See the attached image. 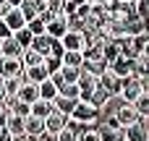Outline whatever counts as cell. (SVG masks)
<instances>
[{
  "label": "cell",
  "mask_w": 149,
  "mask_h": 141,
  "mask_svg": "<svg viewBox=\"0 0 149 141\" xmlns=\"http://www.w3.org/2000/svg\"><path fill=\"white\" fill-rule=\"evenodd\" d=\"M139 97H141V84H139V78H136V76L123 78V81H120V99L134 105Z\"/></svg>",
  "instance_id": "3957f363"
},
{
  "label": "cell",
  "mask_w": 149,
  "mask_h": 141,
  "mask_svg": "<svg viewBox=\"0 0 149 141\" xmlns=\"http://www.w3.org/2000/svg\"><path fill=\"white\" fill-rule=\"evenodd\" d=\"M139 84H141V94H149V76L139 78Z\"/></svg>",
  "instance_id": "60d3db41"
},
{
  "label": "cell",
  "mask_w": 149,
  "mask_h": 141,
  "mask_svg": "<svg viewBox=\"0 0 149 141\" xmlns=\"http://www.w3.org/2000/svg\"><path fill=\"white\" fill-rule=\"evenodd\" d=\"M24 73V65L18 58H0V78H18Z\"/></svg>",
  "instance_id": "5b68a950"
},
{
  "label": "cell",
  "mask_w": 149,
  "mask_h": 141,
  "mask_svg": "<svg viewBox=\"0 0 149 141\" xmlns=\"http://www.w3.org/2000/svg\"><path fill=\"white\" fill-rule=\"evenodd\" d=\"M65 3H71L73 8H81V5H86V0H65Z\"/></svg>",
  "instance_id": "7bdbcfd3"
},
{
  "label": "cell",
  "mask_w": 149,
  "mask_h": 141,
  "mask_svg": "<svg viewBox=\"0 0 149 141\" xmlns=\"http://www.w3.org/2000/svg\"><path fill=\"white\" fill-rule=\"evenodd\" d=\"M68 120L79 123V126H97V123H100V110L92 107L89 102H79V105L73 107V113H71Z\"/></svg>",
  "instance_id": "6da1fadb"
},
{
  "label": "cell",
  "mask_w": 149,
  "mask_h": 141,
  "mask_svg": "<svg viewBox=\"0 0 149 141\" xmlns=\"http://www.w3.org/2000/svg\"><path fill=\"white\" fill-rule=\"evenodd\" d=\"M97 131H100V141H126V128L118 126L110 115L97 123Z\"/></svg>",
  "instance_id": "7a4b0ae2"
},
{
  "label": "cell",
  "mask_w": 149,
  "mask_h": 141,
  "mask_svg": "<svg viewBox=\"0 0 149 141\" xmlns=\"http://www.w3.org/2000/svg\"><path fill=\"white\" fill-rule=\"evenodd\" d=\"M65 31H68V18H65V16H58V18H52V21L45 26V34L52 37V39H63Z\"/></svg>",
  "instance_id": "8fae6325"
},
{
  "label": "cell",
  "mask_w": 149,
  "mask_h": 141,
  "mask_svg": "<svg viewBox=\"0 0 149 141\" xmlns=\"http://www.w3.org/2000/svg\"><path fill=\"white\" fill-rule=\"evenodd\" d=\"M0 58H3V55H0Z\"/></svg>",
  "instance_id": "816d5d0a"
},
{
  "label": "cell",
  "mask_w": 149,
  "mask_h": 141,
  "mask_svg": "<svg viewBox=\"0 0 149 141\" xmlns=\"http://www.w3.org/2000/svg\"><path fill=\"white\" fill-rule=\"evenodd\" d=\"M58 42L63 44L65 52H84V47H86V37L81 31H65L63 39H58Z\"/></svg>",
  "instance_id": "277c9868"
},
{
  "label": "cell",
  "mask_w": 149,
  "mask_h": 141,
  "mask_svg": "<svg viewBox=\"0 0 149 141\" xmlns=\"http://www.w3.org/2000/svg\"><path fill=\"white\" fill-rule=\"evenodd\" d=\"M58 39H52V37H47V34H42V37H34V42H31V50L37 52V55H42V58H50V52H52V44H55Z\"/></svg>",
  "instance_id": "4fadbf2b"
},
{
  "label": "cell",
  "mask_w": 149,
  "mask_h": 141,
  "mask_svg": "<svg viewBox=\"0 0 149 141\" xmlns=\"http://www.w3.org/2000/svg\"><path fill=\"white\" fill-rule=\"evenodd\" d=\"M13 39H16V44H18L21 50H29V47H31V42H34V37H31V31H29L26 26H24L21 31H16V34H13Z\"/></svg>",
  "instance_id": "d4e9b609"
},
{
  "label": "cell",
  "mask_w": 149,
  "mask_h": 141,
  "mask_svg": "<svg viewBox=\"0 0 149 141\" xmlns=\"http://www.w3.org/2000/svg\"><path fill=\"white\" fill-rule=\"evenodd\" d=\"M24 133L31 136V139H39V136L45 133V120H39V118H34V115L24 118Z\"/></svg>",
  "instance_id": "5bb4252c"
},
{
  "label": "cell",
  "mask_w": 149,
  "mask_h": 141,
  "mask_svg": "<svg viewBox=\"0 0 149 141\" xmlns=\"http://www.w3.org/2000/svg\"><path fill=\"white\" fill-rule=\"evenodd\" d=\"M0 141H13V136H10L5 128H0Z\"/></svg>",
  "instance_id": "b9f144b4"
},
{
  "label": "cell",
  "mask_w": 149,
  "mask_h": 141,
  "mask_svg": "<svg viewBox=\"0 0 149 141\" xmlns=\"http://www.w3.org/2000/svg\"><path fill=\"white\" fill-rule=\"evenodd\" d=\"M76 105H79V99H65V97H60V94L52 99V110L60 113V115H65V118H71V113H73Z\"/></svg>",
  "instance_id": "2e32d148"
},
{
  "label": "cell",
  "mask_w": 149,
  "mask_h": 141,
  "mask_svg": "<svg viewBox=\"0 0 149 141\" xmlns=\"http://www.w3.org/2000/svg\"><path fill=\"white\" fill-rule=\"evenodd\" d=\"M81 71H86V73H92L94 78H100V76L107 71V63H105V60H86V63L81 65Z\"/></svg>",
  "instance_id": "ffe728a7"
},
{
  "label": "cell",
  "mask_w": 149,
  "mask_h": 141,
  "mask_svg": "<svg viewBox=\"0 0 149 141\" xmlns=\"http://www.w3.org/2000/svg\"><path fill=\"white\" fill-rule=\"evenodd\" d=\"M5 3H8V5H10V8H18V5H21V3H24V0H5Z\"/></svg>",
  "instance_id": "bcb514c9"
},
{
  "label": "cell",
  "mask_w": 149,
  "mask_h": 141,
  "mask_svg": "<svg viewBox=\"0 0 149 141\" xmlns=\"http://www.w3.org/2000/svg\"><path fill=\"white\" fill-rule=\"evenodd\" d=\"M79 141H100V131H97V126H86V128L79 133Z\"/></svg>",
  "instance_id": "1f68e13d"
},
{
  "label": "cell",
  "mask_w": 149,
  "mask_h": 141,
  "mask_svg": "<svg viewBox=\"0 0 149 141\" xmlns=\"http://www.w3.org/2000/svg\"><path fill=\"white\" fill-rule=\"evenodd\" d=\"M8 118H10V113H8L5 107H0V128H5V126H8Z\"/></svg>",
  "instance_id": "f35d334b"
},
{
  "label": "cell",
  "mask_w": 149,
  "mask_h": 141,
  "mask_svg": "<svg viewBox=\"0 0 149 141\" xmlns=\"http://www.w3.org/2000/svg\"><path fill=\"white\" fill-rule=\"evenodd\" d=\"M10 10H13V8H10V5H8L5 0H0V18H5V16L10 13Z\"/></svg>",
  "instance_id": "ab89813d"
},
{
  "label": "cell",
  "mask_w": 149,
  "mask_h": 141,
  "mask_svg": "<svg viewBox=\"0 0 149 141\" xmlns=\"http://www.w3.org/2000/svg\"><path fill=\"white\" fill-rule=\"evenodd\" d=\"M42 60H45V58H42V55H37V52H34L31 47L21 52V65H24V68H31V65H39Z\"/></svg>",
  "instance_id": "484cf974"
},
{
  "label": "cell",
  "mask_w": 149,
  "mask_h": 141,
  "mask_svg": "<svg viewBox=\"0 0 149 141\" xmlns=\"http://www.w3.org/2000/svg\"><path fill=\"white\" fill-rule=\"evenodd\" d=\"M60 76L65 84H76L79 76H81V68H71V65H60Z\"/></svg>",
  "instance_id": "f1b7e54d"
},
{
  "label": "cell",
  "mask_w": 149,
  "mask_h": 141,
  "mask_svg": "<svg viewBox=\"0 0 149 141\" xmlns=\"http://www.w3.org/2000/svg\"><path fill=\"white\" fill-rule=\"evenodd\" d=\"M55 141H79V133H76V131H71V128L65 126V128L55 136Z\"/></svg>",
  "instance_id": "8d00e7d4"
},
{
  "label": "cell",
  "mask_w": 149,
  "mask_h": 141,
  "mask_svg": "<svg viewBox=\"0 0 149 141\" xmlns=\"http://www.w3.org/2000/svg\"><path fill=\"white\" fill-rule=\"evenodd\" d=\"M58 94L65 97V99H79V86H76V84H63Z\"/></svg>",
  "instance_id": "d6a6232c"
},
{
  "label": "cell",
  "mask_w": 149,
  "mask_h": 141,
  "mask_svg": "<svg viewBox=\"0 0 149 141\" xmlns=\"http://www.w3.org/2000/svg\"><path fill=\"white\" fill-rule=\"evenodd\" d=\"M110 99H113V97H110V94H107V92H105V89H100V86H97V89H94V92H92V97H89V99H86V102H89V105H92V107H97V110H100V113H102V110H105V107H107V102H110Z\"/></svg>",
  "instance_id": "ac0fdd59"
},
{
  "label": "cell",
  "mask_w": 149,
  "mask_h": 141,
  "mask_svg": "<svg viewBox=\"0 0 149 141\" xmlns=\"http://www.w3.org/2000/svg\"><path fill=\"white\" fill-rule=\"evenodd\" d=\"M134 107H136L139 118H149V94H141V97L134 102Z\"/></svg>",
  "instance_id": "4dcf8cb0"
},
{
  "label": "cell",
  "mask_w": 149,
  "mask_h": 141,
  "mask_svg": "<svg viewBox=\"0 0 149 141\" xmlns=\"http://www.w3.org/2000/svg\"><path fill=\"white\" fill-rule=\"evenodd\" d=\"M141 24H144V34L149 37V16H147V18H141Z\"/></svg>",
  "instance_id": "f6af8a7d"
},
{
  "label": "cell",
  "mask_w": 149,
  "mask_h": 141,
  "mask_svg": "<svg viewBox=\"0 0 149 141\" xmlns=\"http://www.w3.org/2000/svg\"><path fill=\"white\" fill-rule=\"evenodd\" d=\"M0 107H3V105H0Z\"/></svg>",
  "instance_id": "f5cc1de1"
},
{
  "label": "cell",
  "mask_w": 149,
  "mask_h": 141,
  "mask_svg": "<svg viewBox=\"0 0 149 141\" xmlns=\"http://www.w3.org/2000/svg\"><path fill=\"white\" fill-rule=\"evenodd\" d=\"M13 141H37V139H31V136H26V133H24V136H16Z\"/></svg>",
  "instance_id": "7dc6e473"
},
{
  "label": "cell",
  "mask_w": 149,
  "mask_h": 141,
  "mask_svg": "<svg viewBox=\"0 0 149 141\" xmlns=\"http://www.w3.org/2000/svg\"><path fill=\"white\" fill-rule=\"evenodd\" d=\"M21 52H24V50L16 44L13 37H8V39L0 42V55H3V58H18V60H21Z\"/></svg>",
  "instance_id": "d6986e66"
},
{
  "label": "cell",
  "mask_w": 149,
  "mask_h": 141,
  "mask_svg": "<svg viewBox=\"0 0 149 141\" xmlns=\"http://www.w3.org/2000/svg\"><path fill=\"white\" fill-rule=\"evenodd\" d=\"M5 99H8V97H5V86H3V78H0V105H3Z\"/></svg>",
  "instance_id": "ee69618b"
},
{
  "label": "cell",
  "mask_w": 149,
  "mask_h": 141,
  "mask_svg": "<svg viewBox=\"0 0 149 141\" xmlns=\"http://www.w3.org/2000/svg\"><path fill=\"white\" fill-rule=\"evenodd\" d=\"M131 76H136V78L149 76V60L147 58H136V60H134V73H131Z\"/></svg>",
  "instance_id": "f546056e"
},
{
  "label": "cell",
  "mask_w": 149,
  "mask_h": 141,
  "mask_svg": "<svg viewBox=\"0 0 149 141\" xmlns=\"http://www.w3.org/2000/svg\"><path fill=\"white\" fill-rule=\"evenodd\" d=\"M126 141H149V123L144 118L126 128Z\"/></svg>",
  "instance_id": "30bf717a"
},
{
  "label": "cell",
  "mask_w": 149,
  "mask_h": 141,
  "mask_svg": "<svg viewBox=\"0 0 149 141\" xmlns=\"http://www.w3.org/2000/svg\"><path fill=\"white\" fill-rule=\"evenodd\" d=\"M16 99H21L24 105H29V107H31V105L39 99V89H37L34 84H21V89H18Z\"/></svg>",
  "instance_id": "9a60e30c"
},
{
  "label": "cell",
  "mask_w": 149,
  "mask_h": 141,
  "mask_svg": "<svg viewBox=\"0 0 149 141\" xmlns=\"http://www.w3.org/2000/svg\"><path fill=\"white\" fill-rule=\"evenodd\" d=\"M63 8H65V0H47V13H52L55 18L63 16Z\"/></svg>",
  "instance_id": "836d02e7"
},
{
  "label": "cell",
  "mask_w": 149,
  "mask_h": 141,
  "mask_svg": "<svg viewBox=\"0 0 149 141\" xmlns=\"http://www.w3.org/2000/svg\"><path fill=\"white\" fill-rule=\"evenodd\" d=\"M8 37H13V34H10V29L5 26V21L0 18V42H3V39H8Z\"/></svg>",
  "instance_id": "74e56055"
},
{
  "label": "cell",
  "mask_w": 149,
  "mask_h": 141,
  "mask_svg": "<svg viewBox=\"0 0 149 141\" xmlns=\"http://www.w3.org/2000/svg\"><path fill=\"white\" fill-rule=\"evenodd\" d=\"M21 84H26V81H24V73H21L18 78H5V81H3V86H5V97H8V99L16 97L18 89H21Z\"/></svg>",
  "instance_id": "603a6c76"
},
{
  "label": "cell",
  "mask_w": 149,
  "mask_h": 141,
  "mask_svg": "<svg viewBox=\"0 0 149 141\" xmlns=\"http://www.w3.org/2000/svg\"><path fill=\"white\" fill-rule=\"evenodd\" d=\"M3 21H5V26L10 29V34H16V31H21V29L26 26V21H24V16H21V10H18V8H13Z\"/></svg>",
  "instance_id": "e0dca14e"
},
{
  "label": "cell",
  "mask_w": 149,
  "mask_h": 141,
  "mask_svg": "<svg viewBox=\"0 0 149 141\" xmlns=\"http://www.w3.org/2000/svg\"><path fill=\"white\" fill-rule=\"evenodd\" d=\"M141 58H147V60H149V42L144 44V50H141Z\"/></svg>",
  "instance_id": "c3c4849f"
},
{
  "label": "cell",
  "mask_w": 149,
  "mask_h": 141,
  "mask_svg": "<svg viewBox=\"0 0 149 141\" xmlns=\"http://www.w3.org/2000/svg\"><path fill=\"white\" fill-rule=\"evenodd\" d=\"M139 34H144V24L139 16H134L126 21V37H139Z\"/></svg>",
  "instance_id": "cb8c5ba5"
},
{
  "label": "cell",
  "mask_w": 149,
  "mask_h": 141,
  "mask_svg": "<svg viewBox=\"0 0 149 141\" xmlns=\"http://www.w3.org/2000/svg\"><path fill=\"white\" fill-rule=\"evenodd\" d=\"M60 63H63V65H71V68H81V65H84V55H81V52H63Z\"/></svg>",
  "instance_id": "83f0119b"
},
{
  "label": "cell",
  "mask_w": 149,
  "mask_h": 141,
  "mask_svg": "<svg viewBox=\"0 0 149 141\" xmlns=\"http://www.w3.org/2000/svg\"><path fill=\"white\" fill-rule=\"evenodd\" d=\"M31 115H34V118H39V120H45L47 115H52V102L37 99V102L31 105Z\"/></svg>",
  "instance_id": "7402d4cb"
},
{
  "label": "cell",
  "mask_w": 149,
  "mask_h": 141,
  "mask_svg": "<svg viewBox=\"0 0 149 141\" xmlns=\"http://www.w3.org/2000/svg\"><path fill=\"white\" fill-rule=\"evenodd\" d=\"M26 29L31 31V37H42V34H45V24L39 21V16H37L34 21H29V24H26Z\"/></svg>",
  "instance_id": "e575fe53"
},
{
  "label": "cell",
  "mask_w": 149,
  "mask_h": 141,
  "mask_svg": "<svg viewBox=\"0 0 149 141\" xmlns=\"http://www.w3.org/2000/svg\"><path fill=\"white\" fill-rule=\"evenodd\" d=\"M97 86H100V89H105L110 97H120V78H118L113 71H105V73L97 78Z\"/></svg>",
  "instance_id": "52a82bcc"
},
{
  "label": "cell",
  "mask_w": 149,
  "mask_h": 141,
  "mask_svg": "<svg viewBox=\"0 0 149 141\" xmlns=\"http://www.w3.org/2000/svg\"><path fill=\"white\" fill-rule=\"evenodd\" d=\"M50 78V73L45 71V65L39 63V65H31V68H24V81L26 84H34V86H39L42 81H47Z\"/></svg>",
  "instance_id": "7c38bea8"
},
{
  "label": "cell",
  "mask_w": 149,
  "mask_h": 141,
  "mask_svg": "<svg viewBox=\"0 0 149 141\" xmlns=\"http://www.w3.org/2000/svg\"><path fill=\"white\" fill-rule=\"evenodd\" d=\"M37 89H39V99H45V102H52V99L58 97V86H55L50 78H47V81H42Z\"/></svg>",
  "instance_id": "44dd1931"
},
{
  "label": "cell",
  "mask_w": 149,
  "mask_h": 141,
  "mask_svg": "<svg viewBox=\"0 0 149 141\" xmlns=\"http://www.w3.org/2000/svg\"><path fill=\"white\" fill-rule=\"evenodd\" d=\"M107 71H113V73L123 81V78H128V76L134 73V60H128L126 55H120V58H115V60L107 65Z\"/></svg>",
  "instance_id": "9c48e42d"
},
{
  "label": "cell",
  "mask_w": 149,
  "mask_h": 141,
  "mask_svg": "<svg viewBox=\"0 0 149 141\" xmlns=\"http://www.w3.org/2000/svg\"><path fill=\"white\" fill-rule=\"evenodd\" d=\"M65 126H68V118H65V115H60V113H55V110H52V115H47V118H45V133H47V136H52V139H55Z\"/></svg>",
  "instance_id": "ba28073f"
},
{
  "label": "cell",
  "mask_w": 149,
  "mask_h": 141,
  "mask_svg": "<svg viewBox=\"0 0 149 141\" xmlns=\"http://www.w3.org/2000/svg\"><path fill=\"white\" fill-rule=\"evenodd\" d=\"M5 131L16 139V136H24V118H16V115H10L8 118V126H5Z\"/></svg>",
  "instance_id": "4316f807"
},
{
  "label": "cell",
  "mask_w": 149,
  "mask_h": 141,
  "mask_svg": "<svg viewBox=\"0 0 149 141\" xmlns=\"http://www.w3.org/2000/svg\"><path fill=\"white\" fill-rule=\"evenodd\" d=\"M42 65H45V71L52 76V73H58V71H60V65H63V63H60L58 58H45V60H42Z\"/></svg>",
  "instance_id": "d590c367"
},
{
  "label": "cell",
  "mask_w": 149,
  "mask_h": 141,
  "mask_svg": "<svg viewBox=\"0 0 149 141\" xmlns=\"http://www.w3.org/2000/svg\"><path fill=\"white\" fill-rule=\"evenodd\" d=\"M42 3H47V0H42Z\"/></svg>",
  "instance_id": "f907efd6"
},
{
  "label": "cell",
  "mask_w": 149,
  "mask_h": 141,
  "mask_svg": "<svg viewBox=\"0 0 149 141\" xmlns=\"http://www.w3.org/2000/svg\"><path fill=\"white\" fill-rule=\"evenodd\" d=\"M144 120H147V123H149V118H144Z\"/></svg>",
  "instance_id": "681fc988"
},
{
  "label": "cell",
  "mask_w": 149,
  "mask_h": 141,
  "mask_svg": "<svg viewBox=\"0 0 149 141\" xmlns=\"http://www.w3.org/2000/svg\"><path fill=\"white\" fill-rule=\"evenodd\" d=\"M76 86H79V102H86V99L92 97V92L97 89V78H94L92 73H86V71H81V76H79V81H76Z\"/></svg>",
  "instance_id": "8992f818"
}]
</instances>
